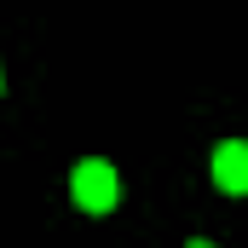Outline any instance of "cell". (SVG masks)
Listing matches in <instances>:
<instances>
[{"label":"cell","mask_w":248,"mask_h":248,"mask_svg":"<svg viewBox=\"0 0 248 248\" xmlns=\"http://www.w3.org/2000/svg\"><path fill=\"white\" fill-rule=\"evenodd\" d=\"M69 196L87 208V214H110L116 208V196H122V179H116V168L110 162H81L75 173H69Z\"/></svg>","instance_id":"6da1fadb"},{"label":"cell","mask_w":248,"mask_h":248,"mask_svg":"<svg viewBox=\"0 0 248 248\" xmlns=\"http://www.w3.org/2000/svg\"><path fill=\"white\" fill-rule=\"evenodd\" d=\"M214 185L231 190V196H248V144L243 139H225L214 150Z\"/></svg>","instance_id":"7a4b0ae2"},{"label":"cell","mask_w":248,"mask_h":248,"mask_svg":"<svg viewBox=\"0 0 248 248\" xmlns=\"http://www.w3.org/2000/svg\"><path fill=\"white\" fill-rule=\"evenodd\" d=\"M190 248H214V243H190Z\"/></svg>","instance_id":"3957f363"}]
</instances>
